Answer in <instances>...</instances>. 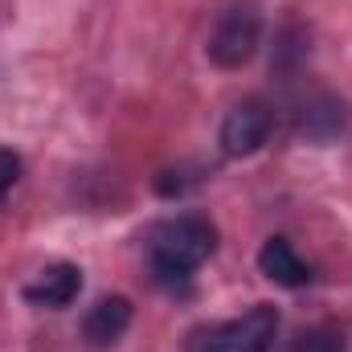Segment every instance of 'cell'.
Masks as SVG:
<instances>
[{"mask_svg":"<svg viewBox=\"0 0 352 352\" xmlns=\"http://www.w3.org/2000/svg\"><path fill=\"white\" fill-rule=\"evenodd\" d=\"M217 250V230L201 213L168 217L148 234V263L160 283H184Z\"/></svg>","mask_w":352,"mask_h":352,"instance_id":"obj_1","label":"cell"},{"mask_svg":"<svg viewBox=\"0 0 352 352\" xmlns=\"http://www.w3.org/2000/svg\"><path fill=\"white\" fill-rule=\"evenodd\" d=\"M274 336H278V311L270 303H254L238 320L197 328L184 340V352H270Z\"/></svg>","mask_w":352,"mask_h":352,"instance_id":"obj_2","label":"cell"},{"mask_svg":"<svg viewBox=\"0 0 352 352\" xmlns=\"http://www.w3.org/2000/svg\"><path fill=\"white\" fill-rule=\"evenodd\" d=\"M16 176H21V156H16L12 148H0V205H4V197L12 192Z\"/></svg>","mask_w":352,"mask_h":352,"instance_id":"obj_10","label":"cell"},{"mask_svg":"<svg viewBox=\"0 0 352 352\" xmlns=\"http://www.w3.org/2000/svg\"><path fill=\"white\" fill-rule=\"evenodd\" d=\"M127 328H131V299H123V295H102L82 320V336L90 349L119 344Z\"/></svg>","mask_w":352,"mask_h":352,"instance_id":"obj_6","label":"cell"},{"mask_svg":"<svg viewBox=\"0 0 352 352\" xmlns=\"http://www.w3.org/2000/svg\"><path fill=\"white\" fill-rule=\"evenodd\" d=\"M340 127H344V102H336L328 94L303 111V135H311V140H332Z\"/></svg>","mask_w":352,"mask_h":352,"instance_id":"obj_8","label":"cell"},{"mask_svg":"<svg viewBox=\"0 0 352 352\" xmlns=\"http://www.w3.org/2000/svg\"><path fill=\"white\" fill-rule=\"evenodd\" d=\"M258 33H263V21L254 8H230L217 16L213 33H209V62L221 66V70H238L254 58L258 50Z\"/></svg>","mask_w":352,"mask_h":352,"instance_id":"obj_3","label":"cell"},{"mask_svg":"<svg viewBox=\"0 0 352 352\" xmlns=\"http://www.w3.org/2000/svg\"><path fill=\"white\" fill-rule=\"evenodd\" d=\"M258 270L278 287H307L311 283V266L295 254V246L287 238H266L258 250Z\"/></svg>","mask_w":352,"mask_h":352,"instance_id":"obj_7","label":"cell"},{"mask_svg":"<svg viewBox=\"0 0 352 352\" xmlns=\"http://www.w3.org/2000/svg\"><path fill=\"white\" fill-rule=\"evenodd\" d=\"M78 291H82V270L78 266L74 263H50V266H41L33 274V283L25 287V303L62 311V307H70L78 299Z\"/></svg>","mask_w":352,"mask_h":352,"instance_id":"obj_5","label":"cell"},{"mask_svg":"<svg viewBox=\"0 0 352 352\" xmlns=\"http://www.w3.org/2000/svg\"><path fill=\"white\" fill-rule=\"evenodd\" d=\"M291 352H349L344 336L332 332V328H311V332H299Z\"/></svg>","mask_w":352,"mask_h":352,"instance_id":"obj_9","label":"cell"},{"mask_svg":"<svg viewBox=\"0 0 352 352\" xmlns=\"http://www.w3.org/2000/svg\"><path fill=\"white\" fill-rule=\"evenodd\" d=\"M270 123H274V115H270V107H266L263 98H246V102H238V107L221 119L217 144H221V152L234 156V160L254 156L266 144V135H270Z\"/></svg>","mask_w":352,"mask_h":352,"instance_id":"obj_4","label":"cell"}]
</instances>
